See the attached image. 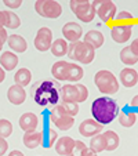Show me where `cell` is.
Returning a JSON list of instances; mask_svg holds the SVG:
<instances>
[{
	"mask_svg": "<svg viewBox=\"0 0 138 156\" xmlns=\"http://www.w3.org/2000/svg\"><path fill=\"white\" fill-rule=\"evenodd\" d=\"M61 100L65 102H77L80 101L79 90H77L76 84H65L61 88Z\"/></svg>",
	"mask_w": 138,
	"mask_h": 156,
	"instance_id": "14",
	"label": "cell"
},
{
	"mask_svg": "<svg viewBox=\"0 0 138 156\" xmlns=\"http://www.w3.org/2000/svg\"><path fill=\"white\" fill-rule=\"evenodd\" d=\"M59 105H61L62 108L66 111L68 115L72 116V118H75V116L79 113V104L77 102H65V101H62Z\"/></svg>",
	"mask_w": 138,
	"mask_h": 156,
	"instance_id": "34",
	"label": "cell"
},
{
	"mask_svg": "<svg viewBox=\"0 0 138 156\" xmlns=\"http://www.w3.org/2000/svg\"><path fill=\"white\" fill-rule=\"evenodd\" d=\"M137 122V115L134 112H129V111H123L119 115V123L123 127H133Z\"/></svg>",
	"mask_w": 138,
	"mask_h": 156,
	"instance_id": "28",
	"label": "cell"
},
{
	"mask_svg": "<svg viewBox=\"0 0 138 156\" xmlns=\"http://www.w3.org/2000/svg\"><path fill=\"white\" fill-rule=\"evenodd\" d=\"M7 149H9V144H7L6 138H2V137H0V156H3L4 153L7 152Z\"/></svg>",
	"mask_w": 138,
	"mask_h": 156,
	"instance_id": "38",
	"label": "cell"
},
{
	"mask_svg": "<svg viewBox=\"0 0 138 156\" xmlns=\"http://www.w3.org/2000/svg\"><path fill=\"white\" fill-rule=\"evenodd\" d=\"M119 106L116 101L109 97H100L91 105V113L94 116V120L100 124H109L118 116Z\"/></svg>",
	"mask_w": 138,
	"mask_h": 156,
	"instance_id": "1",
	"label": "cell"
},
{
	"mask_svg": "<svg viewBox=\"0 0 138 156\" xmlns=\"http://www.w3.org/2000/svg\"><path fill=\"white\" fill-rule=\"evenodd\" d=\"M24 145L29 149H35L37 148L39 145L43 144V134L37 131H29V133H25L24 134Z\"/></svg>",
	"mask_w": 138,
	"mask_h": 156,
	"instance_id": "19",
	"label": "cell"
},
{
	"mask_svg": "<svg viewBox=\"0 0 138 156\" xmlns=\"http://www.w3.org/2000/svg\"><path fill=\"white\" fill-rule=\"evenodd\" d=\"M12 134V124L7 119H0V137L7 138Z\"/></svg>",
	"mask_w": 138,
	"mask_h": 156,
	"instance_id": "32",
	"label": "cell"
},
{
	"mask_svg": "<svg viewBox=\"0 0 138 156\" xmlns=\"http://www.w3.org/2000/svg\"><path fill=\"white\" fill-rule=\"evenodd\" d=\"M9 156H24V153L21 152V151H11L9 153Z\"/></svg>",
	"mask_w": 138,
	"mask_h": 156,
	"instance_id": "44",
	"label": "cell"
},
{
	"mask_svg": "<svg viewBox=\"0 0 138 156\" xmlns=\"http://www.w3.org/2000/svg\"><path fill=\"white\" fill-rule=\"evenodd\" d=\"M4 4H6L9 9H18V7H21L22 2H21V0H6Z\"/></svg>",
	"mask_w": 138,
	"mask_h": 156,
	"instance_id": "37",
	"label": "cell"
},
{
	"mask_svg": "<svg viewBox=\"0 0 138 156\" xmlns=\"http://www.w3.org/2000/svg\"><path fill=\"white\" fill-rule=\"evenodd\" d=\"M7 98L14 105H21L27 100V91H25L24 87H21L18 84H12L7 91Z\"/></svg>",
	"mask_w": 138,
	"mask_h": 156,
	"instance_id": "12",
	"label": "cell"
},
{
	"mask_svg": "<svg viewBox=\"0 0 138 156\" xmlns=\"http://www.w3.org/2000/svg\"><path fill=\"white\" fill-rule=\"evenodd\" d=\"M35 48L39 51H47L51 48V44H53V32H51L50 28L43 27L37 30L35 37Z\"/></svg>",
	"mask_w": 138,
	"mask_h": 156,
	"instance_id": "9",
	"label": "cell"
},
{
	"mask_svg": "<svg viewBox=\"0 0 138 156\" xmlns=\"http://www.w3.org/2000/svg\"><path fill=\"white\" fill-rule=\"evenodd\" d=\"M6 79V72H4V69L0 66V83L3 82V80Z\"/></svg>",
	"mask_w": 138,
	"mask_h": 156,
	"instance_id": "45",
	"label": "cell"
},
{
	"mask_svg": "<svg viewBox=\"0 0 138 156\" xmlns=\"http://www.w3.org/2000/svg\"><path fill=\"white\" fill-rule=\"evenodd\" d=\"M0 65L4 71H14L18 65V57L11 51H4L0 57Z\"/></svg>",
	"mask_w": 138,
	"mask_h": 156,
	"instance_id": "20",
	"label": "cell"
},
{
	"mask_svg": "<svg viewBox=\"0 0 138 156\" xmlns=\"http://www.w3.org/2000/svg\"><path fill=\"white\" fill-rule=\"evenodd\" d=\"M35 102L40 106H44L47 104H57L58 102V91L54 87L51 82H43L37 88H35Z\"/></svg>",
	"mask_w": 138,
	"mask_h": 156,
	"instance_id": "4",
	"label": "cell"
},
{
	"mask_svg": "<svg viewBox=\"0 0 138 156\" xmlns=\"http://www.w3.org/2000/svg\"><path fill=\"white\" fill-rule=\"evenodd\" d=\"M97 88L104 94H115L119 90V82L115 75L109 71H98L94 76Z\"/></svg>",
	"mask_w": 138,
	"mask_h": 156,
	"instance_id": "3",
	"label": "cell"
},
{
	"mask_svg": "<svg viewBox=\"0 0 138 156\" xmlns=\"http://www.w3.org/2000/svg\"><path fill=\"white\" fill-rule=\"evenodd\" d=\"M104 137H105V140H106V151L112 152V151H115L119 147L120 140H119V136L113 131V130H108V131H105L104 133Z\"/></svg>",
	"mask_w": 138,
	"mask_h": 156,
	"instance_id": "26",
	"label": "cell"
},
{
	"mask_svg": "<svg viewBox=\"0 0 138 156\" xmlns=\"http://www.w3.org/2000/svg\"><path fill=\"white\" fill-rule=\"evenodd\" d=\"M111 37L116 43H126L131 37V27H124V25H116L111 30Z\"/></svg>",
	"mask_w": 138,
	"mask_h": 156,
	"instance_id": "13",
	"label": "cell"
},
{
	"mask_svg": "<svg viewBox=\"0 0 138 156\" xmlns=\"http://www.w3.org/2000/svg\"><path fill=\"white\" fill-rule=\"evenodd\" d=\"M3 41H2V39H0V51H2V48H3Z\"/></svg>",
	"mask_w": 138,
	"mask_h": 156,
	"instance_id": "46",
	"label": "cell"
},
{
	"mask_svg": "<svg viewBox=\"0 0 138 156\" xmlns=\"http://www.w3.org/2000/svg\"><path fill=\"white\" fill-rule=\"evenodd\" d=\"M7 44L11 50H14V53H25L28 48V43L22 36L19 35H10Z\"/></svg>",
	"mask_w": 138,
	"mask_h": 156,
	"instance_id": "18",
	"label": "cell"
},
{
	"mask_svg": "<svg viewBox=\"0 0 138 156\" xmlns=\"http://www.w3.org/2000/svg\"><path fill=\"white\" fill-rule=\"evenodd\" d=\"M6 21H7L6 11H0V28L6 27Z\"/></svg>",
	"mask_w": 138,
	"mask_h": 156,
	"instance_id": "42",
	"label": "cell"
},
{
	"mask_svg": "<svg viewBox=\"0 0 138 156\" xmlns=\"http://www.w3.org/2000/svg\"><path fill=\"white\" fill-rule=\"evenodd\" d=\"M83 68H80L76 64H69V71H68L66 80L68 82H79L80 79H83Z\"/></svg>",
	"mask_w": 138,
	"mask_h": 156,
	"instance_id": "27",
	"label": "cell"
},
{
	"mask_svg": "<svg viewBox=\"0 0 138 156\" xmlns=\"http://www.w3.org/2000/svg\"><path fill=\"white\" fill-rule=\"evenodd\" d=\"M68 55H69V58L75 59V61L80 62V64L87 65L94 61L95 48L91 47L90 44L84 43V41H76V43L69 44Z\"/></svg>",
	"mask_w": 138,
	"mask_h": 156,
	"instance_id": "2",
	"label": "cell"
},
{
	"mask_svg": "<svg viewBox=\"0 0 138 156\" xmlns=\"http://www.w3.org/2000/svg\"><path fill=\"white\" fill-rule=\"evenodd\" d=\"M68 48H69V44L65 39H57L53 41L51 44V53L55 57H64L65 54H68Z\"/></svg>",
	"mask_w": 138,
	"mask_h": 156,
	"instance_id": "23",
	"label": "cell"
},
{
	"mask_svg": "<svg viewBox=\"0 0 138 156\" xmlns=\"http://www.w3.org/2000/svg\"><path fill=\"white\" fill-rule=\"evenodd\" d=\"M0 39H2L3 43H6L9 40V33H7V30L4 28H0Z\"/></svg>",
	"mask_w": 138,
	"mask_h": 156,
	"instance_id": "41",
	"label": "cell"
},
{
	"mask_svg": "<svg viewBox=\"0 0 138 156\" xmlns=\"http://www.w3.org/2000/svg\"><path fill=\"white\" fill-rule=\"evenodd\" d=\"M90 149L94 151L95 153L106 151V140H105V137H104V134H97V136L91 137Z\"/></svg>",
	"mask_w": 138,
	"mask_h": 156,
	"instance_id": "25",
	"label": "cell"
},
{
	"mask_svg": "<svg viewBox=\"0 0 138 156\" xmlns=\"http://www.w3.org/2000/svg\"><path fill=\"white\" fill-rule=\"evenodd\" d=\"M62 35H64L66 41L76 43V41H80V37L83 35V29L76 22H66L62 27Z\"/></svg>",
	"mask_w": 138,
	"mask_h": 156,
	"instance_id": "10",
	"label": "cell"
},
{
	"mask_svg": "<svg viewBox=\"0 0 138 156\" xmlns=\"http://www.w3.org/2000/svg\"><path fill=\"white\" fill-rule=\"evenodd\" d=\"M76 87H77V90H79V95H80V101H79V104H82V102H84L86 100H87V97H88V90H87V87H86L84 84H76Z\"/></svg>",
	"mask_w": 138,
	"mask_h": 156,
	"instance_id": "36",
	"label": "cell"
},
{
	"mask_svg": "<svg viewBox=\"0 0 138 156\" xmlns=\"http://www.w3.org/2000/svg\"><path fill=\"white\" fill-rule=\"evenodd\" d=\"M130 48H131V51L135 54V55L138 57V37L135 39V40L131 41V44H130Z\"/></svg>",
	"mask_w": 138,
	"mask_h": 156,
	"instance_id": "40",
	"label": "cell"
},
{
	"mask_svg": "<svg viewBox=\"0 0 138 156\" xmlns=\"http://www.w3.org/2000/svg\"><path fill=\"white\" fill-rule=\"evenodd\" d=\"M91 4H93L95 12H97V15L100 17V20L102 22H109L116 17V12H118L116 11V4L111 0H104V2L95 0Z\"/></svg>",
	"mask_w": 138,
	"mask_h": 156,
	"instance_id": "8",
	"label": "cell"
},
{
	"mask_svg": "<svg viewBox=\"0 0 138 156\" xmlns=\"http://www.w3.org/2000/svg\"><path fill=\"white\" fill-rule=\"evenodd\" d=\"M35 10L40 17L55 20L62 14V6L55 0H39L35 3Z\"/></svg>",
	"mask_w": 138,
	"mask_h": 156,
	"instance_id": "6",
	"label": "cell"
},
{
	"mask_svg": "<svg viewBox=\"0 0 138 156\" xmlns=\"http://www.w3.org/2000/svg\"><path fill=\"white\" fill-rule=\"evenodd\" d=\"M86 149H87V145H86L84 142L76 141L75 142L73 149H72V152L69 153L68 156H83L84 155V152H86Z\"/></svg>",
	"mask_w": 138,
	"mask_h": 156,
	"instance_id": "35",
	"label": "cell"
},
{
	"mask_svg": "<svg viewBox=\"0 0 138 156\" xmlns=\"http://www.w3.org/2000/svg\"><path fill=\"white\" fill-rule=\"evenodd\" d=\"M83 41L90 44L91 47L100 48V47H102L104 41H105V37H104V35L101 32H98V30H88L84 35V40Z\"/></svg>",
	"mask_w": 138,
	"mask_h": 156,
	"instance_id": "21",
	"label": "cell"
},
{
	"mask_svg": "<svg viewBox=\"0 0 138 156\" xmlns=\"http://www.w3.org/2000/svg\"><path fill=\"white\" fill-rule=\"evenodd\" d=\"M68 71H69V62L66 61H57L51 68V73L57 80H66Z\"/></svg>",
	"mask_w": 138,
	"mask_h": 156,
	"instance_id": "22",
	"label": "cell"
},
{
	"mask_svg": "<svg viewBox=\"0 0 138 156\" xmlns=\"http://www.w3.org/2000/svg\"><path fill=\"white\" fill-rule=\"evenodd\" d=\"M39 124L37 116L32 112H25L24 115L19 118V127L24 130L25 133L36 131V127Z\"/></svg>",
	"mask_w": 138,
	"mask_h": 156,
	"instance_id": "16",
	"label": "cell"
},
{
	"mask_svg": "<svg viewBox=\"0 0 138 156\" xmlns=\"http://www.w3.org/2000/svg\"><path fill=\"white\" fill-rule=\"evenodd\" d=\"M50 120L54 126L58 127V130H62V131L72 129L75 124V119L68 115L66 111L61 105H55V108L50 112Z\"/></svg>",
	"mask_w": 138,
	"mask_h": 156,
	"instance_id": "7",
	"label": "cell"
},
{
	"mask_svg": "<svg viewBox=\"0 0 138 156\" xmlns=\"http://www.w3.org/2000/svg\"><path fill=\"white\" fill-rule=\"evenodd\" d=\"M130 106H131L133 112H134V113H138V95L133 97L131 102H130Z\"/></svg>",
	"mask_w": 138,
	"mask_h": 156,
	"instance_id": "39",
	"label": "cell"
},
{
	"mask_svg": "<svg viewBox=\"0 0 138 156\" xmlns=\"http://www.w3.org/2000/svg\"><path fill=\"white\" fill-rule=\"evenodd\" d=\"M43 134V138L46 137V140H43V147L44 148H50L53 147L54 144H55L57 141V133L54 131L53 129H46L44 130V133H41Z\"/></svg>",
	"mask_w": 138,
	"mask_h": 156,
	"instance_id": "30",
	"label": "cell"
},
{
	"mask_svg": "<svg viewBox=\"0 0 138 156\" xmlns=\"http://www.w3.org/2000/svg\"><path fill=\"white\" fill-rule=\"evenodd\" d=\"M120 61L126 65H135L138 62V57L131 51L130 46H127L120 51Z\"/></svg>",
	"mask_w": 138,
	"mask_h": 156,
	"instance_id": "29",
	"label": "cell"
},
{
	"mask_svg": "<svg viewBox=\"0 0 138 156\" xmlns=\"http://www.w3.org/2000/svg\"><path fill=\"white\" fill-rule=\"evenodd\" d=\"M30 79H32V73H30L29 69L27 68H21L17 71L14 76V80H15V84L21 86V87H25L30 83Z\"/></svg>",
	"mask_w": 138,
	"mask_h": 156,
	"instance_id": "24",
	"label": "cell"
},
{
	"mask_svg": "<svg viewBox=\"0 0 138 156\" xmlns=\"http://www.w3.org/2000/svg\"><path fill=\"white\" fill-rule=\"evenodd\" d=\"M83 156H97V153L94 152V151H91L90 148H87V149H86V152H84V155Z\"/></svg>",
	"mask_w": 138,
	"mask_h": 156,
	"instance_id": "43",
	"label": "cell"
},
{
	"mask_svg": "<svg viewBox=\"0 0 138 156\" xmlns=\"http://www.w3.org/2000/svg\"><path fill=\"white\" fill-rule=\"evenodd\" d=\"M118 18V22L120 25H124V27H131L133 22H134V17L130 14L129 11H122L116 15Z\"/></svg>",
	"mask_w": 138,
	"mask_h": 156,
	"instance_id": "33",
	"label": "cell"
},
{
	"mask_svg": "<svg viewBox=\"0 0 138 156\" xmlns=\"http://www.w3.org/2000/svg\"><path fill=\"white\" fill-rule=\"evenodd\" d=\"M101 131H102V124H100L94 119H86L79 126V133L83 137H88V138L100 134Z\"/></svg>",
	"mask_w": 138,
	"mask_h": 156,
	"instance_id": "11",
	"label": "cell"
},
{
	"mask_svg": "<svg viewBox=\"0 0 138 156\" xmlns=\"http://www.w3.org/2000/svg\"><path fill=\"white\" fill-rule=\"evenodd\" d=\"M75 142L76 141H75L73 138H71V137H61V138H58L55 141L54 147H55V151L58 155L68 156L72 152V149H73Z\"/></svg>",
	"mask_w": 138,
	"mask_h": 156,
	"instance_id": "15",
	"label": "cell"
},
{
	"mask_svg": "<svg viewBox=\"0 0 138 156\" xmlns=\"http://www.w3.org/2000/svg\"><path fill=\"white\" fill-rule=\"evenodd\" d=\"M69 6H71L72 11L75 12V15L82 22H86V24L91 22V21L94 20L95 15H97L93 4L88 0H72L71 3H69Z\"/></svg>",
	"mask_w": 138,
	"mask_h": 156,
	"instance_id": "5",
	"label": "cell"
},
{
	"mask_svg": "<svg viewBox=\"0 0 138 156\" xmlns=\"http://www.w3.org/2000/svg\"><path fill=\"white\" fill-rule=\"evenodd\" d=\"M119 79H120L122 84L124 87H133V86H135L138 83V72L133 68H124L120 72Z\"/></svg>",
	"mask_w": 138,
	"mask_h": 156,
	"instance_id": "17",
	"label": "cell"
},
{
	"mask_svg": "<svg viewBox=\"0 0 138 156\" xmlns=\"http://www.w3.org/2000/svg\"><path fill=\"white\" fill-rule=\"evenodd\" d=\"M6 15H7V21H6V27L9 29H17L19 28L21 25V20L15 12H11V11H6Z\"/></svg>",
	"mask_w": 138,
	"mask_h": 156,
	"instance_id": "31",
	"label": "cell"
}]
</instances>
